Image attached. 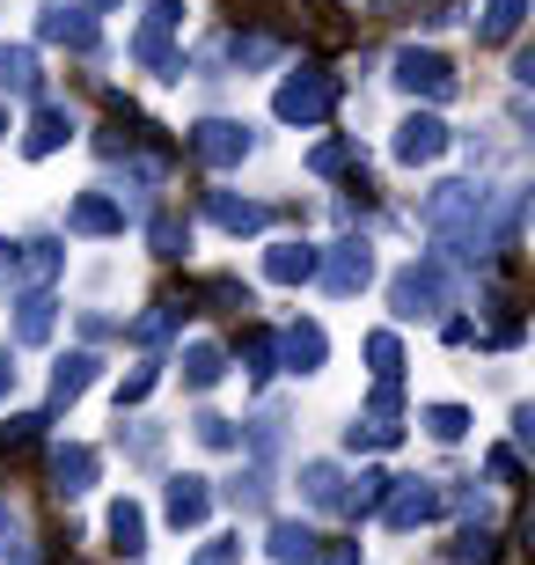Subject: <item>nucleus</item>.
<instances>
[{
  "instance_id": "1",
  "label": "nucleus",
  "mask_w": 535,
  "mask_h": 565,
  "mask_svg": "<svg viewBox=\"0 0 535 565\" xmlns=\"http://www.w3.org/2000/svg\"><path fill=\"white\" fill-rule=\"evenodd\" d=\"M330 104H338V74L330 66H293L271 96V118L279 126H315V118H330Z\"/></svg>"
},
{
  "instance_id": "2",
  "label": "nucleus",
  "mask_w": 535,
  "mask_h": 565,
  "mask_svg": "<svg viewBox=\"0 0 535 565\" xmlns=\"http://www.w3.org/2000/svg\"><path fill=\"white\" fill-rule=\"evenodd\" d=\"M418 221H426L432 235H462V243H477V228H484V184H432L426 206H418Z\"/></svg>"
},
{
  "instance_id": "3",
  "label": "nucleus",
  "mask_w": 535,
  "mask_h": 565,
  "mask_svg": "<svg viewBox=\"0 0 535 565\" xmlns=\"http://www.w3.org/2000/svg\"><path fill=\"white\" fill-rule=\"evenodd\" d=\"M389 82L404 88V96H426V104H448L454 88H462V82H454V66L440 60L432 44H404V52L389 60Z\"/></svg>"
},
{
  "instance_id": "4",
  "label": "nucleus",
  "mask_w": 535,
  "mask_h": 565,
  "mask_svg": "<svg viewBox=\"0 0 535 565\" xmlns=\"http://www.w3.org/2000/svg\"><path fill=\"white\" fill-rule=\"evenodd\" d=\"M389 309L404 316V323H418V316H440L448 309V273H440V265H404V273L389 279Z\"/></svg>"
},
{
  "instance_id": "5",
  "label": "nucleus",
  "mask_w": 535,
  "mask_h": 565,
  "mask_svg": "<svg viewBox=\"0 0 535 565\" xmlns=\"http://www.w3.org/2000/svg\"><path fill=\"white\" fill-rule=\"evenodd\" d=\"M315 279H323V294H338V301H352V294L374 279V250L360 243V235H345V243H330V250H315Z\"/></svg>"
},
{
  "instance_id": "6",
  "label": "nucleus",
  "mask_w": 535,
  "mask_h": 565,
  "mask_svg": "<svg viewBox=\"0 0 535 565\" xmlns=\"http://www.w3.org/2000/svg\"><path fill=\"white\" fill-rule=\"evenodd\" d=\"M249 126H235V118H206V126H191V154L206 169H235V162H249Z\"/></svg>"
},
{
  "instance_id": "7",
  "label": "nucleus",
  "mask_w": 535,
  "mask_h": 565,
  "mask_svg": "<svg viewBox=\"0 0 535 565\" xmlns=\"http://www.w3.org/2000/svg\"><path fill=\"white\" fill-rule=\"evenodd\" d=\"M440 507H448V500H440L432 484H418V478H396V484H389V500H382V522L411 536V529L440 522Z\"/></svg>"
},
{
  "instance_id": "8",
  "label": "nucleus",
  "mask_w": 535,
  "mask_h": 565,
  "mask_svg": "<svg viewBox=\"0 0 535 565\" xmlns=\"http://www.w3.org/2000/svg\"><path fill=\"white\" fill-rule=\"evenodd\" d=\"M396 162H440V154H448V126H440V118H432V110H411V118H404V126H396Z\"/></svg>"
},
{
  "instance_id": "9",
  "label": "nucleus",
  "mask_w": 535,
  "mask_h": 565,
  "mask_svg": "<svg viewBox=\"0 0 535 565\" xmlns=\"http://www.w3.org/2000/svg\"><path fill=\"white\" fill-rule=\"evenodd\" d=\"M38 38L44 44H66V52H96V15L88 8H66V0H52L38 15Z\"/></svg>"
},
{
  "instance_id": "10",
  "label": "nucleus",
  "mask_w": 535,
  "mask_h": 565,
  "mask_svg": "<svg viewBox=\"0 0 535 565\" xmlns=\"http://www.w3.org/2000/svg\"><path fill=\"white\" fill-rule=\"evenodd\" d=\"M66 228H74V235H125V199H110V191H82V199L66 206Z\"/></svg>"
},
{
  "instance_id": "11",
  "label": "nucleus",
  "mask_w": 535,
  "mask_h": 565,
  "mask_svg": "<svg viewBox=\"0 0 535 565\" xmlns=\"http://www.w3.org/2000/svg\"><path fill=\"white\" fill-rule=\"evenodd\" d=\"M88 484H96V448H82V440L52 448V492H60V500H82Z\"/></svg>"
},
{
  "instance_id": "12",
  "label": "nucleus",
  "mask_w": 535,
  "mask_h": 565,
  "mask_svg": "<svg viewBox=\"0 0 535 565\" xmlns=\"http://www.w3.org/2000/svg\"><path fill=\"white\" fill-rule=\"evenodd\" d=\"M66 140H74V118H66L60 104H44V96H38V118H30V132H22V154L44 162V154H60Z\"/></svg>"
},
{
  "instance_id": "13",
  "label": "nucleus",
  "mask_w": 535,
  "mask_h": 565,
  "mask_svg": "<svg viewBox=\"0 0 535 565\" xmlns=\"http://www.w3.org/2000/svg\"><path fill=\"white\" fill-rule=\"evenodd\" d=\"M52 323H60L52 287H22V301H15V345H44V338H52Z\"/></svg>"
},
{
  "instance_id": "14",
  "label": "nucleus",
  "mask_w": 535,
  "mask_h": 565,
  "mask_svg": "<svg viewBox=\"0 0 535 565\" xmlns=\"http://www.w3.org/2000/svg\"><path fill=\"white\" fill-rule=\"evenodd\" d=\"M279 353H287V367L293 375H315L330 360V338H323V323H287V338H279Z\"/></svg>"
},
{
  "instance_id": "15",
  "label": "nucleus",
  "mask_w": 535,
  "mask_h": 565,
  "mask_svg": "<svg viewBox=\"0 0 535 565\" xmlns=\"http://www.w3.org/2000/svg\"><path fill=\"white\" fill-rule=\"evenodd\" d=\"M169 522H176V529H199V522H206V514H213V484L206 478H169Z\"/></svg>"
},
{
  "instance_id": "16",
  "label": "nucleus",
  "mask_w": 535,
  "mask_h": 565,
  "mask_svg": "<svg viewBox=\"0 0 535 565\" xmlns=\"http://www.w3.org/2000/svg\"><path fill=\"white\" fill-rule=\"evenodd\" d=\"M206 221H221L227 235H257L265 228V206L257 199H235V191H206Z\"/></svg>"
},
{
  "instance_id": "17",
  "label": "nucleus",
  "mask_w": 535,
  "mask_h": 565,
  "mask_svg": "<svg viewBox=\"0 0 535 565\" xmlns=\"http://www.w3.org/2000/svg\"><path fill=\"white\" fill-rule=\"evenodd\" d=\"M323 536L309 522H271V565H315Z\"/></svg>"
},
{
  "instance_id": "18",
  "label": "nucleus",
  "mask_w": 535,
  "mask_h": 565,
  "mask_svg": "<svg viewBox=\"0 0 535 565\" xmlns=\"http://www.w3.org/2000/svg\"><path fill=\"white\" fill-rule=\"evenodd\" d=\"M96 367H104V360H96V353H66L60 367H52V412H66V404L82 397L88 382H96Z\"/></svg>"
},
{
  "instance_id": "19",
  "label": "nucleus",
  "mask_w": 535,
  "mask_h": 565,
  "mask_svg": "<svg viewBox=\"0 0 535 565\" xmlns=\"http://www.w3.org/2000/svg\"><path fill=\"white\" fill-rule=\"evenodd\" d=\"M265 273L279 279V287H301V279H315V243H271V250H265Z\"/></svg>"
},
{
  "instance_id": "20",
  "label": "nucleus",
  "mask_w": 535,
  "mask_h": 565,
  "mask_svg": "<svg viewBox=\"0 0 535 565\" xmlns=\"http://www.w3.org/2000/svg\"><path fill=\"white\" fill-rule=\"evenodd\" d=\"M110 544H118L125 558L147 551V507L140 500H110Z\"/></svg>"
},
{
  "instance_id": "21",
  "label": "nucleus",
  "mask_w": 535,
  "mask_h": 565,
  "mask_svg": "<svg viewBox=\"0 0 535 565\" xmlns=\"http://www.w3.org/2000/svg\"><path fill=\"white\" fill-rule=\"evenodd\" d=\"M389 484H396L389 470H360V484H352L338 507H345L352 522H374V514H382V500H389Z\"/></svg>"
},
{
  "instance_id": "22",
  "label": "nucleus",
  "mask_w": 535,
  "mask_h": 565,
  "mask_svg": "<svg viewBox=\"0 0 535 565\" xmlns=\"http://www.w3.org/2000/svg\"><path fill=\"white\" fill-rule=\"evenodd\" d=\"M132 60H140L147 74H162V82H176V74H184V60L169 52V30H154V22H147L140 38H132Z\"/></svg>"
},
{
  "instance_id": "23",
  "label": "nucleus",
  "mask_w": 535,
  "mask_h": 565,
  "mask_svg": "<svg viewBox=\"0 0 535 565\" xmlns=\"http://www.w3.org/2000/svg\"><path fill=\"white\" fill-rule=\"evenodd\" d=\"M0 88L38 96V52H30V44H0Z\"/></svg>"
},
{
  "instance_id": "24",
  "label": "nucleus",
  "mask_w": 535,
  "mask_h": 565,
  "mask_svg": "<svg viewBox=\"0 0 535 565\" xmlns=\"http://www.w3.org/2000/svg\"><path fill=\"white\" fill-rule=\"evenodd\" d=\"M221 375H227V353H221V345H206V338H199V345H184V390H213Z\"/></svg>"
},
{
  "instance_id": "25",
  "label": "nucleus",
  "mask_w": 535,
  "mask_h": 565,
  "mask_svg": "<svg viewBox=\"0 0 535 565\" xmlns=\"http://www.w3.org/2000/svg\"><path fill=\"white\" fill-rule=\"evenodd\" d=\"M301 500H309V507H338V500H345L338 462H301Z\"/></svg>"
},
{
  "instance_id": "26",
  "label": "nucleus",
  "mask_w": 535,
  "mask_h": 565,
  "mask_svg": "<svg viewBox=\"0 0 535 565\" xmlns=\"http://www.w3.org/2000/svg\"><path fill=\"white\" fill-rule=\"evenodd\" d=\"M454 565H499V544H492V529L470 522V529H454V544H448Z\"/></svg>"
},
{
  "instance_id": "27",
  "label": "nucleus",
  "mask_w": 535,
  "mask_h": 565,
  "mask_svg": "<svg viewBox=\"0 0 535 565\" xmlns=\"http://www.w3.org/2000/svg\"><path fill=\"white\" fill-rule=\"evenodd\" d=\"M367 367H374V382H396L404 375V338L396 331H367Z\"/></svg>"
},
{
  "instance_id": "28",
  "label": "nucleus",
  "mask_w": 535,
  "mask_h": 565,
  "mask_svg": "<svg viewBox=\"0 0 535 565\" xmlns=\"http://www.w3.org/2000/svg\"><path fill=\"white\" fill-rule=\"evenodd\" d=\"M52 273H60V243H22V257H15V279H22V287H44Z\"/></svg>"
},
{
  "instance_id": "29",
  "label": "nucleus",
  "mask_w": 535,
  "mask_h": 565,
  "mask_svg": "<svg viewBox=\"0 0 535 565\" xmlns=\"http://www.w3.org/2000/svg\"><path fill=\"white\" fill-rule=\"evenodd\" d=\"M147 243H154V257H184L191 250V228L176 221V213H154V221H147Z\"/></svg>"
},
{
  "instance_id": "30",
  "label": "nucleus",
  "mask_w": 535,
  "mask_h": 565,
  "mask_svg": "<svg viewBox=\"0 0 535 565\" xmlns=\"http://www.w3.org/2000/svg\"><path fill=\"white\" fill-rule=\"evenodd\" d=\"M243 360H249V382H257V390H265V382L279 375V338H271V331H249Z\"/></svg>"
},
{
  "instance_id": "31",
  "label": "nucleus",
  "mask_w": 535,
  "mask_h": 565,
  "mask_svg": "<svg viewBox=\"0 0 535 565\" xmlns=\"http://www.w3.org/2000/svg\"><path fill=\"white\" fill-rule=\"evenodd\" d=\"M418 426H426L432 440H462V434H470V412H462V404H426Z\"/></svg>"
},
{
  "instance_id": "32",
  "label": "nucleus",
  "mask_w": 535,
  "mask_h": 565,
  "mask_svg": "<svg viewBox=\"0 0 535 565\" xmlns=\"http://www.w3.org/2000/svg\"><path fill=\"white\" fill-rule=\"evenodd\" d=\"M521 15H528V0H484V38L506 44L521 30Z\"/></svg>"
},
{
  "instance_id": "33",
  "label": "nucleus",
  "mask_w": 535,
  "mask_h": 565,
  "mask_svg": "<svg viewBox=\"0 0 535 565\" xmlns=\"http://www.w3.org/2000/svg\"><path fill=\"white\" fill-rule=\"evenodd\" d=\"M367 426H396V434H404V390H396V382H374V397H367Z\"/></svg>"
},
{
  "instance_id": "34",
  "label": "nucleus",
  "mask_w": 535,
  "mask_h": 565,
  "mask_svg": "<svg viewBox=\"0 0 535 565\" xmlns=\"http://www.w3.org/2000/svg\"><path fill=\"white\" fill-rule=\"evenodd\" d=\"M227 500L243 507V514H257V507L271 500V470H265V462H257V470H249V478H235V484H227Z\"/></svg>"
},
{
  "instance_id": "35",
  "label": "nucleus",
  "mask_w": 535,
  "mask_h": 565,
  "mask_svg": "<svg viewBox=\"0 0 535 565\" xmlns=\"http://www.w3.org/2000/svg\"><path fill=\"white\" fill-rule=\"evenodd\" d=\"M154 382H162V360H140V367L118 382V412H125V404H147V390H154Z\"/></svg>"
},
{
  "instance_id": "36",
  "label": "nucleus",
  "mask_w": 535,
  "mask_h": 565,
  "mask_svg": "<svg viewBox=\"0 0 535 565\" xmlns=\"http://www.w3.org/2000/svg\"><path fill=\"white\" fill-rule=\"evenodd\" d=\"M44 426H52L44 412H22V419H8V426H0V448H38V440H44Z\"/></svg>"
},
{
  "instance_id": "37",
  "label": "nucleus",
  "mask_w": 535,
  "mask_h": 565,
  "mask_svg": "<svg viewBox=\"0 0 535 565\" xmlns=\"http://www.w3.org/2000/svg\"><path fill=\"white\" fill-rule=\"evenodd\" d=\"M279 426H287L279 412H257V419H249V448H257V462L279 456Z\"/></svg>"
},
{
  "instance_id": "38",
  "label": "nucleus",
  "mask_w": 535,
  "mask_h": 565,
  "mask_svg": "<svg viewBox=\"0 0 535 565\" xmlns=\"http://www.w3.org/2000/svg\"><path fill=\"white\" fill-rule=\"evenodd\" d=\"M352 154H360L352 140H323V147L309 154V169H315V177H338V169H352Z\"/></svg>"
},
{
  "instance_id": "39",
  "label": "nucleus",
  "mask_w": 535,
  "mask_h": 565,
  "mask_svg": "<svg viewBox=\"0 0 535 565\" xmlns=\"http://www.w3.org/2000/svg\"><path fill=\"white\" fill-rule=\"evenodd\" d=\"M191 434L206 440V448H235V440H243V434H235V419H221V412H199V419H191Z\"/></svg>"
},
{
  "instance_id": "40",
  "label": "nucleus",
  "mask_w": 535,
  "mask_h": 565,
  "mask_svg": "<svg viewBox=\"0 0 535 565\" xmlns=\"http://www.w3.org/2000/svg\"><path fill=\"white\" fill-rule=\"evenodd\" d=\"M125 448H132V462H154V456H162V426H132V440H125Z\"/></svg>"
},
{
  "instance_id": "41",
  "label": "nucleus",
  "mask_w": 535,
  "mask_h": 565,
  "mask_svg": "<svg viewBox=\"0 0 535 565\" xmlns=\"http://www.w3.org/2000/svg\"><path fill=\"white\" fill-rule=\"evenodd\" d=\"M235 558H243V536H213V544L199 551L191 565H235Z\"/></svg>"
},
{
  "instance_id": "42",
  "label": "nucleus",
  "mask_w": 535,
  "mask_h": 565,
  "mask_svg": "<svg viewBox=\"0 0 535 565\" xmlns=\"http://www.w3.org/2000/svg\"><path fill=\"white\" fill-rule=\"evenodd\" d=\"M484 470H492L499 484H521V456H514V448H492V456H484Z\"/></svg>"
},
{
  "instance_id": "43",
  "label": "nucleus",
  "mask_w": 535,
  "mask_h": 565,
  "mask_svg": "<svg viewBox=\"0 0 535 565\" xmlns=\"http://www.w3.org/2000/svg\"><path fill=\"white\" fill-rule=\"evenodd\" d=\"M8 551H22V522H15V507L0 500V558H8Z\"/></svg>"
},
{
  "instance_id": "44",
  "label": "nucleus",
  "mask_w": 535,
  "mask_h": 565,
  "mask_svg": "<svg viewBox=\"0 0 535 565\" xmlns=\"http://www.w3.org/2000/svg\"><path fill=\"white\" fill-rule=\"evenodd\" d=\"M147 22H154V30H176L184 8H176V0H147Z\"/></svg>"
},
{
  "instance_id": "45",
  "label": "nucleus",
  "mask_w": 535,
  "mask_h": 565,
  "mask_svg": "<svg viewBox=\"0 0 535 565\" xmlns=\"http://www.w3.org/2000/svg\"><path fill=\"white\" fill-rule=\"evenodd\" d=\"M315 565H360V544H323V551H315Z\"/></svg>"
},
{
  "instance_id": "46",
  "label": "nucleus",
  "mask_w": 535,
  "mask_h": 565,
  "mask_svg": "<svg viewBox=\"0 0 535 565\" xmlns=\"http://www.w3.org/2000/svg\"><path fill=\"white\" fill-rule=\"evenodd\" d=\"M15 390V353H0V397Z\"/></svg>"
},
{
  "instance_id": "47",
  "label": "nucleus",
  "mask_w": 535,
  "mask_h": 565,
  "mask_svg": "<svg viewBox=\"0 0 535 565\" xmlns=\"http://www.w3.org/2000/svg\"><path fill=\"white\" fill-rule=\"evenodd\" d=\"M82 8H88V15H104V8H118V0H82Z\"/></svg>"
},
{
  "instance_id": "48",
  "label": "nucleus",
  "mask_w": 535,
  "mask_h": 565,
  "mask_svg": "<svg viewBox=\"0 0 535 565\" xmlns=\"http://www.w3.org/2000/svg\"><path fill=\"white\" fill-rule=\"evenodd\" d=\"M0 140H8V118H0Z\"/></svg>"
}]
</instances>
